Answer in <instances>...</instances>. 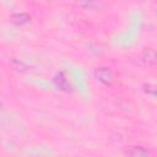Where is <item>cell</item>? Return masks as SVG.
<instances>
[{
    "mask_svg": "<svg viewBox=\"0 0 157 157\" xmlns=\"http://www.w3.org/2000/svg\"><path fill=\"white\" fill-rule=\"evenodd\" d=\"M94 75L97 80L104 85H112L114 82V74L109 67H105V66L97 67L94 71Z\"/></svg>",
    "mask_w": 157,
    "mask_h": 157,
    "instance_id": "obj_1",
    "label": "cell"
},
{
    "mask_svg": "<svg viewBox=\"0 0 157 157\" xmlns=\"http://www.w3.org/2000/svg\"><path fill=\"white\" fill-rule=\"evenodd\" d=\"M126 153L129 157H150V151L142 146H131Z\"/></svg>",
    "mask_w": 157,
    "mask_h": 157,
    "instance_id": "obj_2",
    "label": "cell"
},
{
    "mask_svg": "<svg viewBox=\"0 0 157 157\" xmlns=\"http://www.w3.org/2000/svg\"><path fill=\"white\" fill-rule=\"evenodd\" d=\"M142 60L147 64V65H155L156 60H157V55H156V50L153 48H146L142 53Z\"/></svg>",
    "mask_w": 157,
    "mask_h": 157,
    "instance_id": "obj_3",
    "label": "cell"
},
{
    "mask_svg": "<svg viewBox=\"0 0 157 157\" xmlns=\"http://www.w3.org/2000/svg\"><path fill=\"white\" fill-rule=\"evenodd\" d=\"M54 82H55L56 87H59L60 90H63V91H70V83L67 82V80H66V77H65V75L63 72L56 74V76L54 78Z\"/></svg>",
    "mask_w": 157,
    "mask_h": 157,
    "instance_id": "obj_4",
    "label": "cell"
},
{
    "mask_svg": "<svg viewBox=\"0 0 157 157\" xmlns=\"http://www.w3.org/2000/svg\"><path fill=\"white\" fill-rule=\"evenodd\" d=\"M31 20L29 15L26 13V12H16L11 16V21L15 23V25H25L27 23L28 21Z\"/></svg>",
    "mask_w": 157,
    "mask_h": 157,
    "instance_id": "obj_5",
    "label": "cell"
},
{
    "mask_svg": "<svg viewBox=\"0 0 157 157\" xmlns=\"http://www.w3.org/2000/svg\"><path fill=\"white\" fill-rule=\"evenodd\" d=\"M144 87H145V92L150 93L151 96H155L156 94V88H155L153 85H145Z\"/></svg>",
    "mask_w": 157,
    "mask_h": 157,
    "instance_id": "obj_6",
    "label": "cell"
},
{
    "mask_svg": "<svg viewBox=\"0 0 157 157\" xmlns=\"http://www.w3.org/2000/svg\"><path fill=\"white\" fill-rule=\"evenodd\" d=\"M0 107H1V104H0Z\"/></svg>",
    "mask_w": 157,
    "mask_h": 157,
    "instance_id": "obj_7",
    "label": "cell"
}]
</instances>
